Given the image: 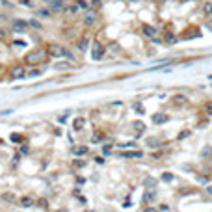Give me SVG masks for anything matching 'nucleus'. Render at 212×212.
Here are the masks:
<instances>
[{"mask_svg":"<svg viewBox=\"0 0 212 212\" xmlns=\"http://www.w3.org/2000/svg\"><path fill=\"white\" fill-rule=\"evenodd\" d=\"M134 142H127V143H119V147H134Z\"/></svg>","mask_w":212,"mask_h":212,"instance_id":"obj_34","label":"nucleus"},{"mask_svg":"<svg viewBox=\"0 0 212 212\" xmlns=\"http://www.w3.org/2000/svg\"><path fill=\"white\" fill-rule=\"evenodd\" d=\"M88 47H89V37H88V35H82V37L78 39V43H76V48H78L80 52H86Z\"/></svg>","mask_w":212,"mask_h":212,"instance_id":"obj_11","label":"nucleus"},{"mask_svg":"<svg viewBox=\"0 0 212 212\" xmlns=\"http://www.w3.org/2000/svg\"><path fill=\"white\" fill-rule=\"evenodd\" d=\"M80 9H78V6L76 4H73V6H65V9H63V13L65 15H76Z\"/></svg>","mask_w":212,"mask_h":212,"instance_id":"obj_16","label":"nucleus"},{"mask_svg":"<svg viewBox=\"0 0 212 212\" xmlns=\"http://www.w3.org/2000/svg\"><path fill=\"white\" fill-rule=\"evenodd\" d=\"M97 20H99V13H97V9H93V7L86 9V13H84V17H82V22H84L86 26H93Z\"/></svg>","mask_w":212,"mask_h":212,"instance_id":"obj_3","label":"nucleus"},{"mask_svg":"<svg viewBox=\"0 0 212 212\" xmlns=\"http://www.w3.org/2000/svg\"><path fill=\"white\" fill-rule=\"evenodd\" d=\"M147 143H149V145H156V143H158V140H156V138H149V140H147Z\"/></svg>","mask_w":212,"mask_h":212,"instance_id":"obj_35","label":"nucleus"},{"mask_svg":"<svg viewBox=\"0 0 212 212\" xmlns=\"http://www.w3.org/2000/svg\"><path fill=\"white\" fill-rule=\"evenodd\" d=\"M136 112H138V114H143V108H142V104H136Z\"/></svg>","mask_w":212,"mask_h":212,"instance_id":"obj_38","label":"nucleus"},{"mask_svg":"<svg viewBox=\"0 0 212 212\" xmlns=\"http://www.w3.org/2000/svg\"><path fill=\"white\" fill-rule=\"evenodd\" d=\"M153 192H145V196H143V201H153Z\"/></svg>","mask_w":212,"mask_h":212,"instance_id":"obj_28","label":"nucleus"},{"mask_svg":"<svg viewBox=\"0 0 212 212\" xmlns=\"http://www.w3.org/2000/svg\"><path fill=\"white\" fill-rule=\"evenodd\" d=\"M4 199H6V201H9V203H13V201H15L13 194H4Z\"/></svg>","mask_w":212,"mask_h":212,"instance_id":"obj_31","label":"nucleus"},{"mask_svg":"<svg viewBox=\"0 0 212 212\" xmlns=\"http://www.w3.org/2000/svg\"><path fill=\"white\" fill-rule=\"evenodd\" d=\"M166 41L173 43V41H175V35H173V34H166Z\"/></svg>","mask_w":212,"mask_h":212,"instance_id":"obj_32","label":"nucleus"},{"mask_svg":"<svg viewBox=\"0 0 212 212\" xmlns=\"http://www.w3.org/2000/svg\"><path fill=\"white\" fill-rule=\"evenodd\" d=\"M169 117H168V114H155L153 115V123H156V125H162V123H166Z\"/></svg>","mask_w":212,"mask_h":212,"instance_id":"obj_13","label":"nucleus"},{"mask_svg":"<svg viewBox=\"0 0 212 212\" xmlns=\"http://www.w3.org/2000/svg\"><path fill=\"white\" fill-rule=\"evenodd\" d=\"M143 212H156V209H153V207H147Z\"/></svg>","mask_w":212,"mask_h":212,"instance_id":"obj_40","label":"nucleus"},{"mask_svg":"<svg viewBox=\"0 0 212 212\" xmlns=\"http://www.w3.org/2000/svg\"><path fill=\"white\" fill-rule=\"evenodd\" d=\"M205 13H207L209 17H212V2L210 4H205Z\"/></svg>","mask_w":212,"mask_h":212,"instance_id":"obj_25","label":"nucleus"},{"mask_svg":"<svg viewBox=\"0 0 212 212\" xmlns=\"http://www.w3.org/2000/svg\"><path fill=\"white\" fill-rule=\"evenodd\" d=\"M35 17H39V19H50L52 17V11L48 7H41V9H35Z\"/></svg>","mask_w":212,"mask_h":212,"instance_id":"obj_12","label":"nucleus"},{"mask_svg":"<svg viewBox=\"0 0 212 212\" xmlns=\"http://www.w3.org/2000/svg\"><path fill=\"white\" fill-rule=\"evenodd\" d=\"M28 26H30V28H41V24H39V22H37L35 19H32V20H28Z\"/></svg>","mask_w":212,"mask_h":212,"instance_id":"obj_22","label":"nucleus"},{"mask_svg":"<svg viewBox=\"0 0 212 212\" xmlns=\"http://www.w3.org/2000/svg\"><path fill=\"white\" fill-rule=\"evenodd\" d=\"M13 47H26V43H24V41H19V39H17V41H13Z\"/></svg>","mask_w":212,"mask_h":212,"instance_id":"obj_33","label":"nucleus"},{"mask_svg":"<svg viewBox=\"0 0 212 212\" xmlns=\"http://www.w3.org/2000/svg\"><path fill=\"white\" fill-rule=\"evenodd\" d=\"M74 4L78 6V9H89V4H88L86 0H76Z\"/></svg>","mask_w":212,"mask_h":212,"instance_id":"obj_20","label":"nucleus"},{"mask_svg":"<svg viewBox=\"0 0 212 212\" xmlns=\"http://www.w3.org/2000/svg\"><path fill=\"white\" fill-rule=\"evenodd\" d=\"M207 112H209V114H212V102H209V104H207Z\"/></svg>","mask_w":212,"mask_h":212,"instance_id":"obj_39","label":"nucleus"},{"mask_svg":"<svg viewBox=\"0 0 212 212\" xmlns=\"http://www.w3.org/2000/svg\"><path fill=\"white\" fill-rule=\"evenodd\" d=\"M47 58H48V52H47V48H34V50H30L26 56H24V61L26 63H30V65H37V63H43V61H47Z\"/></svg>","mask_w":212,"mask_h":212,"instance_id":"obj_2","label":"nucleus"},{"mask_svg":"<svg viewBox=\"0 0 212 212\" xmlns=\"http://www.w3.org/2000/svg\"><path fill=\"white\" fill-rule=\"evenodd\" d=\"M20 4H22V6H26V7H30V6H32V2H30V0H20Z\"/></svg>","mask_w":212,"mask_h":212,"instance_id":"obj_37","label":"nucleus"},{"mask_svg":"<svg viewBox=\"0 0 212 212\" xmlns=\"http://www.w3.org/2000/svg\"><path fill=\"white\" fill-rule=\"evenodd\" d=\"M145 184H147V186H149V188H153V186H155V184H156V181H155V179H153V177H149V179H147V181H145Z\"/></svg>","mask_w":212,"mask_h":212,"instance_id":"obj_27","label":"nucleus"},{"mask_svg":"<svg viewBox=\"0 0 212 212\" xmlns=\"http://www.w3.org/2000/svg\"><path fill=\"white\" fill-rule=\"evenodd\" d=\"M2 37H6V32H4V30H0V39H2Z\"/></svg>","mask_w":212,"mask_h":212,"instance_id":"obj_41","label":"nucleus"},{"mask_svg":"<svg viewBox=\"0 0 212 212\" xmlns=\"http://www.w3.org/2000/svg\"><path fill=\"white\" fill-rule=\"evenodd\" d=\"M47 52H48V56L50 58H67L69 61H74V56L69 52V48L67 47H63V45H58V43H48L47 45Z\"/></svg>","mask_w":212,"mask_h":212,"instance_id":"obj_1","label":"nucleus"},{"mask_svg":"<svg viewBox=\"0 0 212 212\" xmlns=\"http://www.w3.org/2000/svg\"><path fill=\"white\" fill-rule=\"evenodd\" d=\"M173 179H175V177H173V173H168V171H166V173H162V181H164V183H171Z\"/></svg>","mask_w":212,"mask_h":212,"instance_id":"obj_21","label":"nucleus"},{"mask_svg":"<svg viewBox=\"0 0 212 212\" xmlns=\"http://www.w3.org/2000/svg\"><path fill=\"white\" fill-rule=\"evenodd\" d=\"M130 2H142V0H130Z\"/></svg>","mask_w":212,"mask_h":212,"instance_id":"obj_42","label":"nucleus"},{"mask_svg":"<svg viewBox=\"0 0 212 212\" xmlns=\"http://www.w3.org/2000/svg\"><path fill=\"white\" fill-rule=\"evenodd\" d=\"M54 69H69V63H56Z\"/></svg>","mask_w":212,"mask_h":212,"instance_id":"obj_30","label":"nucleus"},{"mask_svg":"<svg viewBox=\"0 0 212 212\" xmlns=\"http://www.w3.org/2000/svg\"><path fill=\"white\" fill-rule=\"evenodd\" d=\"M84 125H86V119H84V117H76V119L73 121V129H74L76 132H78V130H82V129H84Z\"/></svg>","mask_w":212,"mask_h":212,"instance_id":"obj_14","label":"nucleus"},{"mask_svg":"<svg viewBox=\"0 0 212 212\" xmlns=\"http://www.w3.org/2000/svg\"><path fill=\"white\" fill-rule=\"evenodd\" d=\"M11 78L13 80H20V78H26V74H28V71H26V65L24 63H17V65H13V69H11Z\"/></svg>","mask_w":212,"mask_h":212,"instance_id":"obj_4","label":"nucleus"},{"mask_svg":"<svg viewBox=\"0 0 212 212\" xmlns=\"http://www.w3.org/2000/svg\"><path fill=\"white\" fill-rule=\"evenodd\" d=\"M91 142H93V143H99V142H102V134H99V132H97V134H93Z\"/></svg>","mask_w":212,"mask_h":212,"instance_id":"obj_23","label":"nucleus"},{"mask_svg":"<svg viewBox=\"0 0 212 212\" xmlns=\"http://www.w3.org/2000/svg\"><path fill=\"white\" fill-rule=\"evenodd\" d=\"M74 168H84V160H74Z\"/></svg>","mask_w":212,"mask_h":212,"instance_id":"obj_36","label":"nucleus"},{"mask_svg":"<svg viewBox=\"0 0 212 212\" xmlns=\"http://www.w3.org/2000/svg\"><path fill=\"white\" fill-rule=\"evenodd\" d=\"M28 20H24V19H17V20H13V26H11V30L15 32V34H24V32H28Z\"/></svg>","mask_w":212,"mask_h":212,"instance_id":"obj_6","label":"nucleus"},{"mask_svg":"<svg viewBox=\"0 0 212 212\" xmlns=\"http://www.w3.org/2000/svg\"><path fill=\"white\" fill-rule=\"evenodd\" d=\"M104 52H106V48H104L101 43H95L93 48H91V58H93V60H101V58L104 56Z\"/></svg>","mask_w":212,"mask_h":212,"instance_id":"obj_7","label":"nucleus"},{"mask_svg":"<svg viewBox=\"0 0 212 212\" xmlns=\"http://www.w3.org/2000/svg\"><path fill=\"white\" fill-rule=\"evenodd\" d=\"M171 102H173V106H177V108H184V106H188V97H184V95H175V97L171 99Z\"/></svg>","mask_w":212,"mask_h":212,"instance_id":"obj_9","label":"nucleus"},{"mask_svg":"<svg viewBox=\"0 0 212 212\" xmlns=\"http://www.w3.org/2000/svg\"><path fill=\"white\" fill-rule=\"evenodd\" d=\"M48 9H50L52 13L63 11V9H65V0H54V2H50V4H48Z\"/></svg>","mask_w":212,"mask_h":212,"instance_id":"obj_10","label":"nucleus"},{"mask_svg":"<svg viewBox=\"0 0 212 212\" xmlns=\"http://www.w3.org/2000/svg\"><path fill=\"white\" fill-rule=\"evenodd\" d=\"M123 156L125 158H142L143 153L142 151H129V153H123Z\"/></svg>","mask_w":212,"mask_h":212,"instance_id":"obj_18","label":"nucleus"},{"mask_svg":"<svg viewBox=\"0 0 212 212\" xmlns=\"http://www.w3.org/2000/svg\"><path fill=\"white\" fill-rule=\"evenodd\" d=\"M188 136H190V130H181V134H179L177 138H179V140H184V138H188Z\"/></svg>","mask_w":212,"mask_h":212,"instance_id":"obj_24","label":"nucleus"},{"mask_svg":"<svg viewBox=\"0 0 212 212\" xmlns=\"http://www.w3.org/2000/svg\"><path fill=\"white\" fill-rule=\"evenodd\" d=\"M11 142H13V143H22V142H24V138H22V134L13 132V134H11Z\"/></svg>","mask_w":212,"mask_h":212,"instance_id":"obj_19","label":"nucleus"},{"mask_svg":"<svg viewBox=\"0 0 212 212\" xmlns=\"http://www.w3.org/2000/svg\"><path fill=\"white\" fill-rule=\"evenodd\" d=\"M17 203H19L20 207L28 209V207L35 205V197H34V196H20V199H17Z\"/></svg>","mask_w":212,"mask_h":212,"instance_id":"obj_8","label":"nucleus"},{"mask_svg":"<svg viewBox=\"0 0 212 212\" xmlns=\"http://www.w3.org/2000/svg\"><path fill=\"white\" fill-rule=\"evenodd\" d=\"M0 69H2V65H0Z\"/></svg>","mask_w":212,"mask_h":212,"instance_id":"obj_43","label":"nucleus"},{"mask_svg":"<svg viewBox=\"0 0 212 212\" xmlns=\"http://www.w3.org/2000/svg\"><path fill=\"white\" fill-rule=\"evenodd\" d=\"M101 4H102V0H91V2H89V6H91L93 9H95V7H99Z\"/></svg>","mask_w":212,"mask_h":212,"instance_id":"obj_29","label":"nucleus"},{"mask_svg":"<svg viewBox=\"0 0 212 212\" xmlns=\"http://www.w3.org/2000/svg\"><path fill=\"white\" fill-rule=\"evenodd\" d=\"M132 129H134L138 134H142V132H145V123H142V121H134V123H132Z\"/></svg>","mask_w":212,"mask_h":212,"instance_id":"obj_17","label":"nucleus"},{"mask_svg":"<svg viewBox=\"0 0 212 212\" xmlns=\"http://www.w3.org/2000/svg\"><path fill=\"white\" fill-rule=\"evenodd\" d=\"M37 74H41V69H32L26 76H37Z\"/></svg>","mask_w":212,"mask_h":212,"instance_id":"obj_26","label":"nucleus"},{"mask_svg":"<svg viewBox=\"0 0 212 212\" xmlns=\"http://www.w3.org/2000/svg\"><path fill=\"white\" fill-rule=\"evenodd\" d=\"M142 34H143L147 39H151V41H160L158 30H156L155 26H151V24H143V26H142Z\"/></svg>","mask_w":212,"mask_h":212,"instance_id":"obj_5","label":"nucleus"},{"mask_svg":"<svg viewBox=\"0 0 212 212\" xmlns=\"http://www.w3.org/2000/svg\"><path fill=\"white\" fill-rule=\"evenodd\" d=\"M73 155H74V156H86V155H88V147H86V145L74 147V149H73Z\"/></svg>","mask_w":212,"mask_h":212,"instance_id":"obj_15","label":"nucleus"}]
</instances>
